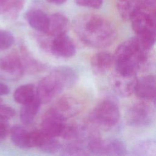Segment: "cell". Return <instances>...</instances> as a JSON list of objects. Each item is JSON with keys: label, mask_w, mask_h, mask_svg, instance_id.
<instances>
[{"label": "cell", "mask_w": 156, "mask_h": 156, "mask_svg": "<svg viewBox=\"0 0 156 156\" xmlns=\"http://www.w3.org/2000/svg\"><path fill=\"white\" fill-rule=\"evenodd\" d=\"M73 28L80 40L91 48L108 47L115 41L117 36L113 24L105 17L97 14L78 15L74 20Z\"/></svg>", "instance_id": "cell-1"}, {"label": "cell", "mask_w": 156, "mask_h": 156, "mask_svg": "<svg viewBox=\"0 0 156 156\" xmlns=\"http://www.w3.org/2000/svg\"><path fill=\"white\" fill-rule=\"evenodd\" d=\"M148 51L136 37L126 40L119 45L113 55L115 71L123 75H136L147 60Z\"/></svg>", "instance_id": "cell-2"}, {"label": "cell", "mask_w": 156, "mask_h": 156, "mask_svg": "<svg viewBox=\"0 0 156 156\" xmlns=\"http://www.w3.org/2000/svg\"><path fill=\"white\" fill-rule=\"evenodd\" d=\"M130 21L136 37L143 46L149 51L155 41V11L142 8L132 16Z\"/></svg>", "instance_id": "cell-3"}, {"label": "cell", "mask_w": 156, "mask_h": 156, "mask_svg": "<svg viewBox=\"0 0 156 156\" xmlns=\"http://www.w3.org/2000/svg\"><path fill=\"white\" fill-rule=\"evenodd\" d=\"M120 118V113L116 104L112 101L105 100L100 102L93 110L90 119L96 126L104 129L115 126Z\"/></svg>", "instance_id": "cell-4"}, {"label": "cell", "mask_w": 156, "mask_h": 156, "mask_svg": "<svg viewBox=\"0 0 156 156\" xmlns=\"http://www.w3.org/2000/svg\"><path fill=\"white\" fill-rule=\"evenodd\" d=\"M65 88L60 77L52 71L39 82L36 96L41 104H48Z\"/></svg>", "instance_id": "cell-5"}, {"label": "cell", "mask_w": 156, "mask_h": 156, "mask_svg": "<svg viewBox=\"0 0 156 156\" xmlns=\"http://www.w3.org/2000/svg\"><path fill=\"white\" fill-rule=\"evenodd\" d=\"M155 112L148 103L138 102L133 104L126 113L127 122L134 127H145L150 125L154 119Z\"/></svg>", "instance_id": "cell-6"}, {"label": "cell", "mask_w": 156, "mask_h": 156, "mask_svg": "<svg viewBox=\"0 0 156 156\" xmlns=\"http://www.w3.org/2000/svg\"><path fill=\"white\" fill-rule=\"evenodd\" d=\"M24 71L20 55L12 52L0 57V78L10 81L20 79Z\"/></svg>", "instance_id": "cell-7"}, {"label": "cell", "mask_w": 156, "mask_h": 156, "mask_svg": "<svg viewBox=\"0 0 156 156\" xmlns=\"http://www.w3.org/2000/svg\"><path fill=\"white\" fill-rule=\"evenodd\" d=\"M82 108L81 103L77 99L69 96H64L58 99L48 111L66 121L77 115Z\"/></svg>", "instance_id": "cell-8"}, {"label": "cell", "mask_w": 156, "mask_h": 156, "mask_svg": "<svg viewBox=\"0 0 156 156\" xmlns=\"http://www.w3.org/2000/svg\"><path fill=\"white\" fill-rule=\"evenodd\" d=\"M29 140L30 147H37L46 153L55 154L62 149L58 141L46 135L41 129L30 132Z\"/></svg>", "instance_id": "cell-9"}, {"label": "cell", "mask_w": 156, "mask_h": 156, "mask_svg": "<svg viewBox=\"0 0 156 156\" xmlns=\"http://www.w3.org/2000/svg\"><path fill=\"white\" fill-rule=\"evenodd\" d=\"M136 80V75H123L115 71L109 77V83L115 93L126 98L133 93Z\"/></svg>", "instance_id": "cell-10"}, {"label": "cell", "mask_w": 156, "mask_h": 156, "mask_svg": "<svg viewBox=\"0 0 156 156\" xmlns=\"http://www.w3.org/2000/svg\"><path fill=\"white\" fill-rule=\"evenodd\" d=\"M51 51L57 57L69 58L75 55L76 49L70 38L63 34L54 37L51 44Z\"/></svg>", "instance_id": "cell-11"}, {"label": "cell", "mask_w": 156, "mask_h": 156, "mask_svg": "<svg viewBox=\"0 0 156 156\" xmlns=\"http://www.w3.org/2000/svg\"><path fill=\"white\" fill-rule=\"evenodd\" d=\"M133 93L138 98L144 100H154L156 95L155 77L154 75H147L136 80Z\"/></svg>", "instance_id": "cell-12"}, {"label": "cell", "mask_w": 156, "mask_h": 156, "mask_svg": "<svg viewBox=\"0 0 156 156\" xmlns=\"http://www.w3.org/2000/svg\"><path fill=\"white\" fill-rule=\"evenodd\" d=\"M65 122V121L48 111L42 119L41 130L50 136L54 138L60 136L66 124Z\"/></svg>", "instance_id": "cell-13"}, {"label": "cell", "mask_w": 156, "mask_h": 156, "mask_svg": "<svg viewBox=\"0 0 156 156\" xmlns=\"http://www.w3.org/2000/svg\"><path fill=\"white\" fill-rule=\"evenodd\" d=\"M113 64V56L107 52L96 53L91 58L90 65L93 72L96 75L107 73Z\"/></svg>", "instance_id": "cell-14"}, {"label": "cell", "mask_w": 156, "mask_h": 156, "mask_svg": "<svg viewBox=\"0 0 156 156\" xmlns=\"http://www.w3.org/2000/svg\"><path fill=\"white\" fill-rule=\"evenodd\" d=\"M26 18L29 24L37 31L46 34L49 26V16L43 11L32 9L26 13Z\"/></svg>", "instance_id": "cell-15"}, {"label": "cell", "mask_w": 156, "mask_h": 156, "mask_svg": "<svg viewBox=\"0 0 156 156\" xmlns=\"http://www.w3.org/2000/svg\"><path fill=\"white\" fill-rule=\"evenodd\" d=\"M69 20L61 13H55L49 16V26L46 34L54 37L66 34L69 28Z\"/></svg>", "instance_id": "cell-16"}, {"label": "cell", "mask_w": 156, "mask_h": 156, "mask_svg": "<svg viewBox=\"0 0 156 156\" xmlns=\"http://www.w3.org/2000/svg\"><path fill=\"white\" fill-rule=\"evenodd\" d=\"M116 7L124 20H130L139 10L143 8L136 0H117Z\"/></svg>", "instance_id": "cell-17"}, {"label": "cell", "mask_w": 156, "mask_h": 156, "mask_svg": "<svg viewBox=\"0 0 156 156\" xmlns=\"http://www.w3.org/2000/svg\"><path fill=\"white\" fill-rule=\"evenodd\" d=\"M24 4L25 0H0V15L14 20L18 16Z\"/></svg>", "instance_id": "cell-18"}, {"label": "cell", "mask_w": 156, "mask_h": 156, "mask_svg": "<svg viewBox=\"0 0 156 156\" xmlns=\"http://www.w3.org/2000/svg\"><path fill=\"white\" fill-rule=\"evenodd\" d=\"M41 105L37 96L30 102L23 104L20 110V119L21 122L28 125L32 122L35 118Z\"/></svg>", "instance_id": "cell-19"}, {"label": "cell", "mask_w": 156, "mask_h": 156, "mask_svg": "<svg viewBox=\"0 0 156 156\" xmlns=\"http://www.w3.org/2000/svg\"><path fill=\"white\" fill-rule=\"evenodd\" d=\"M12 142L18 147L27 149L30 148L29 132L20 126H14L10 130Z\"/></svg>", "instance_id": "cell-20"}, {"label": "cell", "mask_w": 156, "mask_h": 156, "mask_svg": "<svg viewBox=\"0 0 156 156\" xmlns=\"http://www.w3.org/2000/svg\"><path fill=\"white\" fill-rule=\"evenodd\" d=\"M126 151V146L122 141L118 139L103 140L101 155H124Z\"/></svg>", "instance_id": "cell-21"}, {"label": "cell", "mask_w": 156, "mask_h": 156, "mask_svg": "<svg viewBox=\"0 0 156 156\" xmlns=\"http://www.w3.org/2000/svg\"><path fill=\"white\" fill-rule=\"evenodd\" d=\"M36 96L35 87L33 84L27 83L18 87L13 93V99L16 102L24 104L32 101Z\"/></svg>", "instance_id": "cell-22"}, {"label": "cell", "mask_w": 156, "mask_h": 156, "mask_svg": "<svg viewBox=\"0 0 156 156\" xmlns=\"http://www.w3.org/2000/svg\"><path fill=\"white\" fill-rule=\"evenodd\" d=\"M20 50L21 54L20 57L24 69H27L29 72L35 73L40 71L44 68V65L35 59L26 46H21Z\"/></svg>", "instance_id": "cell-23"}, {"label": "cell", "mask_w": 156, "mask_h": 156, "mask_svg": "<svg viewBox=\"0 0 156 156\" xmlns=\"http://www.w3.org/2000/svg\"><path fill=\"white\" fill-rule=\"evenodd\" d=\"M61 79L65 88L74 86L77 81L78 75L77 72L68 66H59L52 70Z\"/></svg>", "instance_id": "cell-24"}, {"label": "cell", "mask_w": 156, "mask_h": 156, "mask_svg": "<svg viewBox=\"0 0 156 156\" xmlns=\"http://www.w3.org/2000/svg\"><path fill=\"white\" fill-rule=\"evenodd\" d=\"M137 155L155 156L156 154V144L154 141H145L138 144L134 149Z\"/></svg>", "instance_id": "cell-25"}, {"label": "cell", "mask_w": 156, "mask_h": 156, "mask_svg": "<svg viewBox=\"0 0 156 156\" xmlns=\"http://www.w3.org/2000/svg\"><path fill=\"white\" fill-rule=\"evenodd\" d=\"M15 42L13 35L9 31L0 29V51L10 48Z\"/></svg>", "instance_id": "cell-26"}, {"label": "cell", "mask_w": 156, "mask_h": 156, "mask_svg": "<svg viewBox=\"0 0 156 156\" xmlns=\"http://www.w3.org/2000/svg\"><path fill=\"white\" fill-rule=\"evenodd\" d=\"M63 155H86L88 153L79 144L71 143L68 144L63 149Z\"/></svg>", "instance_id": "cell-27"}, {"label": "cell", "mask_w": 156, "mask_h": 156, "mask_svg": "<svg viewBox=\"0 0 156 156\" xmlns=\"http://www.w3.org/2000/svg\"><path fill=\"white\" fill-rule=\"evenodd\" d=\"M15 115V110L10 105L3 103L0 99V119L9 120Z\"/></svg>", "instance_id": "cell-28"}, {"label": "cell", "mask_w": 156, "mask_h": 156, "mask_svg": "<svg viewBox=\"0 0 156 156\" xmlns=\"http://www.w3.org/2000/svg\"><path fill=\"white\" fill-rule=\"evenodd\" d=\"M75 2L79 6L93 9H99L101 7L102 0H75Z\"/></svg>", "instance_id": "cell-29"}, {"label": "cell", "mask_w": 156, "mask_h": 156, "mask_svg": "<svg viewBox=\"0 0 156 156\" xmlns=\"http://www.w3.org/2000/svg\"><path fill=\"white\" fill-rule=\"evenodd\" d=\"M9 131V126L6 121L0 119V141L7 137Z\"/></svg>", "instance_id": "cell-30"}, {"label": "cell", "mask_w": 156, "mask_h": 156, "mask_svg": "<svg viewBox=\"0 0 156 156\" xmlns=\"http://www.w3.org/2000/svg\"><path fill=\"white\" fill-rule=\"evenodd\" d=\"M144 8L150 10L155 11L156 0H136Z\"/></svg>", "instance_id": "cell-31"}, {"label": "cell", "mask_w": 156, "mask_h": 156, "mask_svg": "<svg viewBox=\"0 0 156 156\" xmlns=\"http://www.w3.org/2000/svg\"><path fill=\"white\" fill-rule=\"evenodd\" d=\"M10 93L9 87L5 83L0 81V96L6 95Z\"/></svg>", "instance_id": "cell-32"}, {"label": "cell", "mask_w": 156, "mask_h": 156, "mask_svg": "<svg viewBox=\"0 0 156 156\" xmlns=\"http://www.w3.org/2000/svg\"><path fill=\"white\" fill-rule=\"evenodd\" d=\"M48 2L55 4V5H60L63 4L66 0H46Z\"/></svg>", "instance_id": "cell-33"}]
</instances>
